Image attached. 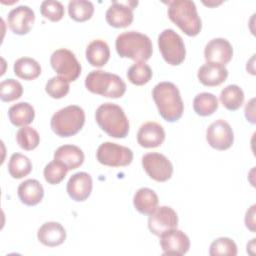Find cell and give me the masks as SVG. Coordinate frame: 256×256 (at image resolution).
<instances>
[{"label":"cell","mask_w":256,"mask_h":256,"mask_svg":"<svg viewBox=\"0 0 256 256\" xmlns=\"http://www.w3.org/2000/svg\"><path fill=\"white\" fill-rule=\"evenodd\" d=\"M152 97L161 117L168 122L179 120L184 104L177 86L171 82H160L152 90Z\"/></svg>","instance_id":"cell-1"},{"label":"cell","mask_w":256,"mask_h":256,"mask_svg":"<svg viewBox=\"0 0 256 256\" xmlns=\"http://www.w3.org/2000/svg\"><path fill=\"white\" fill-rule=\"evenodd\" d=\"M115 47L122 58H130L137 62H145L150 59L153 52L150 38L137 31H126L116 38Z\"/></svg>","instance_id":"cell-2"},{"label":"cell","mask_w":256,"mask_h":256,"mask_svg":"<svg viewBox=\"0 0 256 256\" xmlns=\"http://www.w3.org/2000/svg\"><path fill=\"white\" fill-rule=\"evenodd\" d=\"M99 127L113 138H125L129 132V121L123 109L114 103L101 104L95 112Z\"/></svg>","instance_id":"cell-3"},{"label":"cell","mask_w":256,"mask_h":256,"mask_svg":"<svg viewBox=\"0 0 256 256\" xmlns=\"http://www.w3.org/2000/svg\"><path fill=\"white\" fill-rule=\"evenodd\" d=\"M168 17L186 35L196 36L201 31L202 23L196 5L191 0H174L168 4Z\"/></svg>","instance_id":"cell-4"},{"label":"cell","mask_w":256,"mask_h":256,"mask_svg":"<svg viewBox=\"0 0 256 256\" xmlns=\"http://www.w3.org/2000/svg\"><path fill=\"white\" fill-rule=\"evenodd\" d=\"M85 87L94 94L108 98H120L126 91V84L116 74L93 70L85 78Z\"/></svg>","instance_id":"cell-5"},{"label":"cell","mask_w":256,"mask_h":256,"mask_svg":"<svg viewBox=\"0 0 256 256\" xmlns=\"http://www.w3.org/2000/svg\"><path fill=\"white\" fill-rule=\"evenodd\" d=\"M85 123L84 110L77 105H69L53 114L50 126L60 137H70L77 134Z\"/></svg>","instance_id":"cell-6"},{"label":"cell","mask_w":256,"mask_h":256,"mask_svg":"<svg viewBox=\"0 0 256 256\" xmlns=\"http://www.w3.org/2000/svg\"><path fill=\"white\" fill-rule=\"evenodd\" d=\"M158 46L163 59L172 66L181 64L186 56L182 37L173 29H165L158 36Z\"/></svg>","instance_id":"cell-7"},{"label":"cell","mask_w":256,"mask_h":256,"mask_svg":"<svg viewBox=\"0 0 256 256\" xmlns=\"http://www.w3.org/2000/svg\"><path fill=\"white\" fill-rule=\"evenodd\" d=\"M50 64L54 71L68 82L75 81L81 73V65L74 53L65 48L58 49L52 53Z\"/></svg>","instance_id":"cell-8"},{"label":"cell","mask_w":256,"mask_h":256,"mask_svg":"<svg viewBox=\"0 0 256 256\" xmlns=\"http://www.w3.org/2000/svg\"><path fill=\"white\" fill-rule=\"evenodd\" d=\"M96 158L102 165L123 167L132 162L133 152L128 147L113 142H104L98 147Z\"/></svg>","instance_id":"cell-9"},{"label":"cell","mask_w":256,"mask_h":256,"mask_svg":"<svg viewBox=\"0 0 256 256\" xmlns=\"http://www.w3.org/2000/svg\"><path fill=\"white\" fill-rule=\"evenodd\" d=\"M142 166L147 175L157 182L169 180L173 173V165L170 160L157 152L145 154L142 157Z\"/></svg>","instance_id":"cell-10"},{"label":"cell","mask_w":256,"mask_h":256,"mask_svg":"<svg viewBox=\"0 0 256 256\" xmlns=\"http://www.w3.org/2000/svg\"><path fill=\"white\" fill-rule=\"evenodd\" d=\"M208 144L217 150H227L234 142L233 130L228 122L223 119L211 123L206 131Z\"/></svg>","instance_id":"cell-11"},{"label":"cell","mask_w":256,"mask_h":256,"mask_svg":"<svg viewBox=\"0 0 256 256\" xmlns=\"http://www.w3.org/2000/svg\"><path fill=\"white\" fill-rule=\"evenodd\" d=\"M177 213L169 206L157 207L148 218V228L156 236H160L165 231L177 228Z\"/></svg>","instance_id":"cell-12"},{"label":"cell","mask_w":256,"mask_h":256,"mask_svg":"<svg viewBox=\"0 0 256 256\" xmlns=\"http://www.w3.org/2000/svg\"><path fill=\"white\" fill-rule=\"evenodd\" d=\"M160 246L163 255L181 256L188 252L190 240L188 236L177 228L165 231L160 235Z\"/></svg>","instance_id":"cell-13"},{"label":"cell","mask_w":256,"mask_h":256,"mask_svg":"<svg viewBox=\"0 0 256 256\" xmlns=\"http://www.w3.org/2000/svg\"><path fill=\"white\" fill-rule=\"evenodd\" d=\"M137 2H117L114 1L107 9L105 18L107 23L115 28L128 27L133 21V9Z\"/></svg>","instance_id":"cell-14"},{"label":"cell","mask_w":256,"mask_h":256,"mask_svg":"<svg viewBox=\"0 0 256 256\" xmlns=\"http://www.w3.org/2000/svg\"><path fill=\"white\" fill-rule=\"evenodd\" d=\"M35 21L34 11L26 5L13 8L7 16V23L11 31L17 35L27 34Z\"/></svg>","instance_id":"cell-15"},{"label":"cell","mask_w":256,"mask_h":256,"mask_svg":"<svg viewBox=\"0 0 256 256\" xmlns=\"http://www.w3.org/2000/svg\"><path fill=\"white\" fill-rule=\"evenodd\" d=\"M233 56V48L230 42L224 38L210 40L204 49V57L208 63L224 65L230 62Z\"/></svg>","instance_id":"cell-16"},{"label":"cell","mask_w":256,"mask_h":256,"mask_svg":"<svg viewBox=\"0 0 256 256\" xmlns=\"http://www.w3.org/2000/svg\"><path fill=\"white\" fill-rule=\"evenodd\" d=\"M164 140V128L157 122H146L140 126L137 132V142L141 147L144 148L159 147Z\"/></svg>","instance_id":"cell-17"},{"label":"cell","mask_w":256,"mask_h":256,"mask_svg":"<svg viewBox=\"0 0 256 256\" xmlns=\"http://www.w3.org/2000/svg\"><path fill=\"white\" fill-rule=\"evenodd\" d=\"M92 191V178L86 172L73 174L67 183V193L71 199L77 202L85 201Z\"/></svg>","instance_id":"cell-18"},{"label":"cell","mask_w":256,"mask_h":256,"mask_svg":"<svg viewBox=\"0 0 256 256\" xmlns=\"http://www.w3.org/2000/svg\"><path fill=\"white\" fill-rule=\"evenodd\" d=\"M197 77L203 85L214 87L222 84L227 79L228 70L224 65L207 62L198 69Z\"/></svg>","instance_id":"cell-19"},{"label":"cell","mask_w":256,"mask_h":256,"mask_svg":"<svg viewBox=\"0 0 256 256\" xmlns=\"http://www.w3.org/2000/svg\"><path fill=\"white\" fill-rule=\"evenodd\" d=\"M37 238L45 246L56 247L65 241L66 231L58 222H46L38 229Z\"/></svg>","instance_id":"cell-20"},{"label":"cell","mask_w":256,"mask_h":256,"mask_svg":"<svg viewBox=\"0 0 256 256\" xmlns=\"http://www.w3.org/2000/svg\"><path fill=\"white\" fill-rule=\"evenodd\" d=\"M20 201L27 206H34L41 202L44 196V189L36 179H27L20 183L17 189Z\"/></svg>","instance_id":"cell-21"},{"label":"cell","mask_w":256,"mask_h":256,"mask_svg":"<svg viewBox=\"0 0 256 256\" xmlns=\"http://www.w3.org/2000/svg\"><path fill=\"white\" fill-rule=\"evenodd\" d=\"M54 160L61 162L68 170H72L83 164L84 153L78 146L66 144L56 149L54 152Z\"/></svg>","instance_id":"cell-22"},{"label":"cell","mask_w":256,"mask_h":256,"mask_svg":"<svg viewBox=\"0 0 256 256\" xmlns=\"http://www.w3.org/2000/svg\"><path fill=\"white\" fill-rule=\"evenodd\" d=\"M158 196L150 188L142 187L136 191L133 197L135 209L144 215L152 214L158 206Z\"/></svg>","instance_id":"cell-23"},{"label":"cell","mask_w":256,"mask_h":256,"mask_svg":"<svg viewBox=\"0 0 256 256\" xmlns=\"http://www.w3.org/2000/svg\"><path fill=\"white\" fill-rule=\"evenodd\" d=\"M110 57L108 44L100 39L93 40L86 48V59L94 67L104 66Z\"/></svg>","instance_id":"cell-24"},{"label":"cell","mask_w":256,"mask_h":256,"mask_svg":"<svg viewBox=\"0 0 256 256\" xmlns=\"http://www.w3.org/2000/svg\"><path fill=\"white\" fill-rule=\"evenodd\" d=\"M8 117L14 126L24 127L33 122L35 110L29 103L19 102L9 108Z\"/></svg>","instance_id":"cell-25"},{"label":"cell","mask_w":256,"mask_h":256,"mask_svg":"<svg viewBox=\"0 0 256 256\" xmlns=\"http://www.w3.org/2000/svg\"><path fill=\"white\" fill-rule=\"evenodd\" d=\"M14 73L17 77L24 80L36 79L41 74L40 64L30 57H22L14 63Z\"/></svg>","instance_id":"cell-26"},{"label":"cell","mask_w":256,"mask_h":256,"mask_svg":"<svg viewBox=\"0 0 256 256\" xmlns=\"http://www.w3.org/2000/svg\"><path fill=\"white\" fill-rule=\"evenodd\" d=\"M220 101L226 109L238 110L244 102V92L238 85H228L221 91Z\"/></svg>","instance_id":"cell-27"},{"label":"cell","mask_w":256,"mask_h":256,"mask_svg":"<svg viewBox=\"0 0 256 256\" xmlns=\"http://www.w3.org/2000/svg\"><path fill=\"white\" fill-rule=\"evenodd\" d=\"M193 109L200 116L212 115L218 109V99L209 92L199 93L193 100Z\"/></svg>","instance_id":"cell-28"},{"label":"cell","mask_w":256,"mask_h":256,"mask_svg":"<svg viewBox=\"0 0 256 256\" xmlns=\"http://www.w3.org/2000/svg\"><path fill=\"white\" fill-rule=\"evenodd\" d=\"M32 170V163L29 158L21 153L11 155L8 163L9 174L15 179H21L27 176Z\"/></svg>","instance_id":"cell-29"},{"label":"cell","mask_w":256,"mask_h":256,"mask_svg":"<svg viewBox=\"0 0 256 256\" xmlns=\"http://www.w3.org/2000/svg\"><path fill=\"white\" fill-rule=\"evenodd\" d=\"M69 16L77 21L84 22L89 20L94 13V5L87 0H71L68 3Z\"/></svg>","instance_id":"cell-30"},{"label":"cell","mask_w":256,"mask_h":256,"mask_svg":"<svg viewBox=\"0 0 256 256\" xmlns=\"http://www.w3.org/2000/svg\"><path fill=\"white\" fill-rule=\"evenodd\" d=\"M127 78L132 84L141 86L150 81L152 78V70L146 63L137 62L128 69Z\"/></svg>","instance_id":"cell-31"},{"label":"cell","mask_w":256,"mask_h":256,"mask_svg":"<svg viewBox=\"0 0 256 256\" xmlns=\"http://www.w3.org/2000/svg\"><path fill=\"white\" fill-rule=\"evenodd\" d=\"M16 141L22 149L30 151L38 146L40 142V136L34 128L24 126L18 130L16 134Z\"/></svg>","instance_id":"cell-32"},{"label":"cell","mask_w":256,"mask_h":256,"mask_svg":"<svg viewBox=\"0 0 256 256\" xmlns=\"http://www.w3.org/2000/svg\"><path fill=\"white\" fill-rule=\"evenodd\" d=\"M23 87L15 79H6L0 83V99L4 102H11L22 96Z\"/></svg>","instance_id":"cell-33"},{"label":"cell","mask_w":256,"mask_h":256,"mask_svg":"<svg viewBox=\"0 0 256 256\" xmlns=\"http://www.w3.org/2000/svg\"><path fill=\"white\" fill-rule=\"evenodd\" d=\"M209 254L211 256H235L237 255V246L236 243L227 237H220L215 239L209 249Z\"/></svg>","instance_id":"cell-34"},{"label":"cell","mask_w":256,"mask_h":256,"mask_svg":"<svg viewBox=\"0 0 256 256\" xmlns=\"http://www.w3.org/2000/svg\"><path fill=\"white\" fill-rule=\"evenodd\" d=\"M68 172V169L65 165H63L61 162L53 160L49 162L43 171L45 180L52 185L60 183L66 176Z\"/></svg>","instance_id":"cell-35"},{"label":"cell","mask_w":256,"mask_h":256,"mask_svg":"<svg viewBox=\"0 0 256 256\" xmlns=\"http://www.w3.org/2000/svg\"><path fill=\"white\" fill-rule=\"evenodd\" d=\"M69 82L60 76L50 78L45 85L46 93L54 99L65 97L69 92Z\"/></svg>","instance_id":"cell-36"},{"label":"cell","mask_w":256,"mask_h":256,"mask_svg":"<svg viewBox=\"0 0 256 256\" xmlns=\"http://www.w3.org/2000/svg\"><path fill=\"white\" fill-rule=\"evenodd\" d=\"M40 12L46 19L52 22H57L64 16V6L59 1L46 0L41 3Z\"/></svg>","instance_id":"cell-37"},{"label":"cell","mask_w":256,"mask_h":256,"mask_svg":"<svg viewBox=\"0 0 256 256\" xmlns=\"http://www.w3.org/2000/svg\"><path fill=\"white\" fill-rule=\"evenodd\" d=\"M255 207L256 205H252L246 212V215H245V224H246V227L254 232L255 231Z\"/></svg>","instance_id":"cell-38"},{"label":"cell","mask_w":256,"mask_h":256,"mask_svg":"<svg viewBox=\"0 0 256 256\" xmlns=\"http://www.w3.org/2000/svg\"><path fill=\"white\" fill-rule=\"evenodd\" d=\"M245 116L248 121H250L252 124L255 123V117H254V106L252 109H250V104L247 103L245 107Z\"/></svg>","instance_id":"cell-39"}]
</instances>
